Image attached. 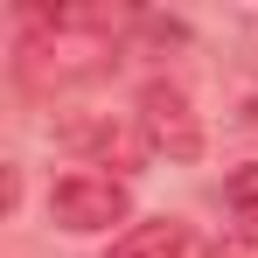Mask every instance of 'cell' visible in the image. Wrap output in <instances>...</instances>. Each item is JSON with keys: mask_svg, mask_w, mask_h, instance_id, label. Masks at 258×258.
<instances>
[{"mask_svg": "<svg viewBox=\"0 0 258 258\" xmlns=\"http://www.w3.org/2000/svg\"><path fill=\"white\" fill-rule=\"evenodd\" d=\"M133 216V196L119 174H56L49 181V223L56 230H77V237H91V230H112V223H126Z\"/></svg>", "mask_w": 258, "mask_h": 258, "instance_id": "6da1fadb", "label": "cell"}, {"mask_svg": "<svg viewBox=\"0 0 258 258\" xmlns=\"http://www.w3.org/2000/svg\"><path fill=\"white\" fill-rule=\"evenodd\" d=\"M140 147H154V154H168V161H196L203 154V119H196V105H188V91L168 84V77H154V84L140 91Z\"/></svg>", "mask_w": 258, "mask_h": 258, "instance_id": "7a4b0ae2", "label": "cell"}, {"mask_svg": "<svg viewBox=\"0 0 258 258\" xmlns=\"http://www.w3.org/2000/svg\"><path fill=\"white\" fill-rule=\"evenodd\" d=\"M181 244H188V230L174 216H147V223H126L105 258H181Z\"/></svg>", "mask_w": 258, "mask_h": 258, "instance_id": "3957f363", "label": "cell"}, {"mask_svg": "<svg viewBox=\"0 0 258 258\" xmlns=\"http://www.w3.org/2000/svg\"><path fill=\"white\" fill-rule=\"evenodd\" d=\"M230 210H237V244H258V168L230 181Z\"/></svg>", "mask_w": 258, "mask_h": 258, "instance_id": "277c9868", "label": "cell"}]
</instances>
